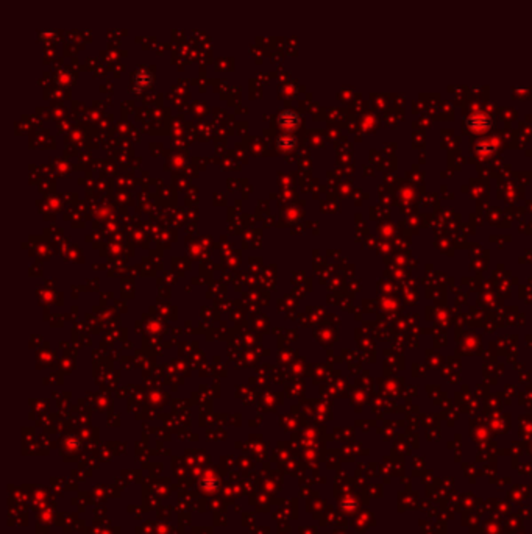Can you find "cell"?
<instances>
[{"label":"cell","instance_id":"1","mask_svg":"<svg viewBox=\"0 0 532 534\" xmlns=\"http://www.w3.org/2000/svg\"><path fill=\"white\" fill-rule=\"evenodd\" d=\"M278 120H280L281 127L289 128V130H290V128L296 127V123H298V116H296L295 113H292V111H284V113L280 116Z\"/></svg>","mask_w":532,"mask_h":534},{"label":"cell","instance_id":"2","mask_svg":"<svg viewBox=\"0 0 532 534\" xmlns=\"http://www.w3.org/2000/svg\"><path fill=\"white\" fill-rule=\"evenodd\" d=\"M278 145L280 147H283V145H293V139H280V142H278Z\"/></svg>","mask_w":532,"mask_h":534}]
</instances>
